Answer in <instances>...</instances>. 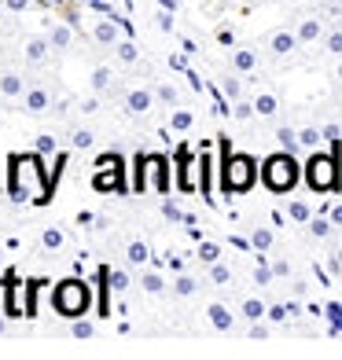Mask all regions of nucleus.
<instances>
[{
  "instance_id": "f257e3e1",
  "label": "nucleus",
  "mask_w": 342,
  "mask_h": 360,
  "mask_svg": "<svg viewBox=\"0 0 342 360\" xmlns=\"http://www.w3.org/2000/svg\"><path fill=\"white\" fill-rule=\"evenodd\" d=\"M298 176H302V166L295 162V155L291 151H276V155H269L265 158V166H262V180H265V188H272V191H291L298 184Z\"/></svg>"
},
{
  "instance_id": "f03ea898",
  "label": "nucleus",
  "mask_w": 342,
  "mask_h": 360,
  "mask_svg": "<svg viewBox=\"0 0 342 360\" xmlns=\"http://www.w3.org/2000/svg\"><path fill=\"white\" fill-rule=\"evenodd\" d=\"M52 302L63 316H85V309L92 305V290L81 283V280H67V283H59L56 294H52Z\"/></svg>"
},
{
  "instance_id": "7ed1b4c3",
  "label": "nucleus",
  "mask_w": 342,
  "mask_h": 360,
  "mask_svg": "<svg viewBox=\"0 0 342 360\" xmlns=\"http://www.w3.org/2000/svg\"><path fill=\"white\" fill-rule=\"evenodd\" d=\"M335 158L331 155H324V151H313V158H309V166H305V180L313 184L317 191H328L335 188Z\"/></svg>"
},
{
  "instance_id": "20e7f679",
  "label": "nucleus",
  "mask_w": 342,
  "mask_h": 360,
  "mask_svg": "<svg viewBox=\"0 0 342 360\" xmlns=\"http://www.w3.org/2000/svg\"><path fill=\"white\" fill-rule=\"evenodd\" d=\"M254 184V162L247 155H232L224 162V188L228 191H247Z\"/></svg>"
},
{
  "instance_id": "39448f33",
  "label": "nucleus",
  "mask_w": 342,
  "mask_h": 360,
  "mask_svg": "<svg viewBox=\"0 0 342 360\" xmlns=\"http://www.w3.org/2000/svg\"><path fill=\"white\" fill-rule=\"evenodd\" d=\"M298 34H295V26H280V30H272V34L265 37V56L269 59H287L291 52H298Z\"/></svg>"
},
{
  "instance_id": "423d86ee",
  "label": "nucleus",
  "mask_w": 342,
  "mask_h": 360,
  "mask_svg": "<svg viewBox=\"0 0 342 360\" xmlns=\"http://www.w3.org/2000/svg\"><path fill=\"white\" fill-rule=\"evenodd\" d=\"M52 41H48V34H34V37H26L23 44V59H26V67H44L48 59H52Z\"/></svg>"
},
{
  "instance_id": "0eeeda50",
  "label": "nucleus",
  "mask_w": 342,
  "mask_h": 360,
  "mask_svg": "<svg viewBox=\"0 0 342 360\" xmlns=\"http://www.w3.org/2000/svg\"><path fill=\"white\" fill-rule=\"evenodd\" d=\"M206 323L214 327V331L228 335V331H236V313H232L224 302H210V305H206Z\"/></svg>"
},
{
  "instance_id": "6e6552de",
  "label": "nucleus",
  "mask_w": 342,
  "mask_h": 360,
  "mask_svg": "<svg viewBox=\"0 0 342 360\" xmlns=\"http://www.w3.org/2000/svg\"><path fill=\"white\" fill-rule=\"evenodd\" d=\"M155 89H144V85H137V89H129L125 92V110L133 114V118H140V114H148L151 107H155Z\"/></svg>"
},
{
  "instance_id": "1a4fd4ad",
  "label": "nucleus",
  "mask_w": 342,
  "mask_h": 360,
  "mask_svg": "<svg viewBox=\"0 0 342 360\" xmlns=\"http://www.w3.org/2000/svg\"><path fill=\"white\" fill-rule=\"evenodd\" d=\"M23 107H26V114L41 118V114L52 110V92H48L44 85H30V89H26V96H23Z\"/></svg>"
},
{
  "instance_id": "9d476101",
  "label": "nucleus",
  "mask_w": 342,
  "mask_h": 360,
  "mask_svg": "<svg viewBox=\"0 0 342 360\" xmlns=\"http://www.w3.org/2000/svg\"><path fill=\"white\" fill-rule=\"evenodd\" d=\"M295 34H298V41H302V44H317V41H324V34H328V26H324L320 15H305V19H298Z\"/></svg>"
},
{
  "instance_id": "9b49d317",
  "label": "nucleus",
  "mask_w": 342,
  "mask_h": 360,
  "mask_svg": "<svg viewBox=\"0 0 342 360\" xmlns=\"http://www.w3.org/2000/svg\"><path fill=\"white\" fill-rule=\"evenodd\" d=\"M26 89H30V85H26L23 74H15V70L0 74V96H4V100H23Z\"/></svg>"
},
{
  "instance_id": "f8f14e48",
  "label": "nucleus",
  "mask_w": 342,
  "mask_h": 360,
  "mask_svg": "<svg viewBox=\"0 0 342 360\" xmlns=\"http://www.w3.org/2000/svg\"><path fill=\"white\" fill-rule=\"evenodd\" d=\"M232 70L236 74H254L258 70V52L254 48H247V44L232 48Z\"/></svg>"
},
{
  "instance_id": "ddd939ff",
  "label": "nucleus",
  "mask_w": 342,
  "mask_h": 360,
  "mask_svg": "<svg viewBox=\"0 0 342 360\" xmlns=\"http://www.w3.org/2000/svg\"><path fill=\"white\" fill-rule=\"evenodd\" d=\"M239 316L247 320V323L269 320V305H265L262 298H254V294H251V298H243V302H239Z\"/></svg>"
},
{
  "instance_id": "4468645a",
  "label": "nucleus",
  "mask_w": 342,
  "mask_h": 360,
  "mask_svg": "<svg viewBox=\"0 0 342 360\" xmlns=\"http://www.w3.org/2000/svg\"><path fill=\"white\" fill-rule=\"evenodd\" d=\"M110 89H114V70H110V67H92V70H89V92L103 96V92H110Z\"/></svg>"
},
{
  "instance_id": "2eb2a0df",
  "label": "nucleus",
  "mask_w": 342,
  "mask_h": 360,
  "mask_svg": "<svg viewBox=\"0 0 342 360\" xmlns=\"http://www.w3.org/2000/svg\"><path fill=\"white\" fill-rule=\"evenodd\" d=\"M254 114L258 118H276V114H280V96L276 92H258L254 96Z\"/></svg>"
},
{
  "instance_id": "dca6fc26",
  "label": "nucleus",
  "mask_w": 342,
  "mask_h": 360,
  "mask_svg": "<svg viewBox=\"0 0 342 360\" xmlns=\"http://www.w3.org/2000/svg\"><path fill=\"white\" fill-rule=\"evenodd\" d=\"M48 41H52L56 52H67V48L74 44V34L67 22H48Z\"/></svg>"
},
{
  "instance_id": "f3484780",
  "label": "nucleus",
  "mask_w": 342,
  "mask_h": 360,
  "mask_svg": "<svg viewBox=\"0 0 342 360\" xmlns=\"http://www.w3.org/2000/svg\"><path fill=\"white\" fill-rule=\"evenodd\" d=\"M41 247L44 250H63V247H67V232H63V228L59 224H48V228H41Z\"/></svg>"
},
{
  "instance_id": "a211bd4d",
  "label": "nucleus",
  "mask_w": 342,
  "mask_h": 360,
  "mask_svg": "<svg viewBox=\"0 0 342 360\" xmlns=\"http://www.w3.org/2000/svg\"><path fill=\"white\" fill-rule=\"evenodd\" d=\"M170 290L177 294V298H195V294H199V280L188 276V272H177V280L170 283Z\"/></svg>"
},
{
  "instance_id": "6ab92c4d",
  "label": "nucleus",
  "mask_w": 342,
  "mask_h": 360,
  "mask_svg": "<svg viewBox=\"0 0 342 360\" xmlns=\"http://www.w3.org/2000/svg\"><path fill=\"white\" fill-rule=\"evenodd\" d=\"M148 257H151V247H148V243H144V239H129V247H125V261H129V265H148Z\"/></svg>"
},
{
  "instance_id": "aec40b11",
  "label": "nucleus",
  "mask_w": 342,
  "mask_h": 360,
  "mask_svg": "<svg viewBox=\"0 0 342 360\" xmlns=\"http://www.w3.org/2000/svg\"><path fill=\"white\" fill-rule=\"evenodd\" d=\"M298 147H305V151H320V147H324V129L302 125L298 129Z\"/></svg>"
},
{
  "instance_id": "412c9836",
  "label": "nucleus",
  "mask_w": 342,
  "mask_h": 360,
  "mask_svg": "<svg viewBox=\"0 0 342 360\" xmlns=\"http://www.w3.org/2000/svg\"><path fill=\"white\" fill-rule=\"evenodd\" d=\"M206 280L214 287H228L232 283V269H228L224 261H214V265H206Z\"/></svg>"
},
{
  "instance_id": "4be33fe9",
  "label": "nucleus",
  "mask_w": 342,
  "mask_h": 360,
  "mask_svg": "<svg viewBox=\"0 0 342 360\" xmlns=\"http://www.w3.org/2000/svg\"><path fill=\"white\" fill-rule=\"evenodd\" d=\"M324 52L328 56H335V59H342V26H328V34H324Z\"/></svg>"
},
{
  "instance_id": "5701e85b",
  "label": "nucleus",
  "mask_w": 342,
  "mask_h": 360,
  "mask_svg": "<svg viewBox=\"0 0 342 360\" xmlns=\"http://www.w3.org/2000/svg\"><path fill=\"white\" fill-rule=\"evenodd\" d=\"M92 34H96V41H100V44H118V41H122V37H118V22H110V19L96 22Z\"/></svg>"
},
{
  "instance_id": "b1692460",
  "label": "nucleus",
  "mask_w": 342,
  "mask_h": 360,
  "mask_svg": "<svg viewBox=\"0 0 342 360\" xmlns=\"http://www.w3.org/2000/svg\"><path fill=\"white\" fill-rule=\"evenodd\" d=\"M191 125H195V114L184 110V107H173V114H170V129H173V133H188Z\"/></svg>"
},
{
  "instance_id": "393cba45",
  "label": "nucleus",
  "mask_w": 342,
  "mask_h": 360,
  "mask_svg": "<svg viewBox=\"0 0 342 360\" xmlns=\"http://www.w3.org/2000/svg\"><path fill=\"white\" fill-rule=\"evenodd\" d=\"M272 243H276L272 228H254V232H251V247H254L258 254H269V250H272Z\"/></svg>"
},
{
  "instance_id": "a878e982",
  "label": "nucleus",
  "mask_w": 342,
  "mask_h": 360,
  "mask_svg": "<svg viewBox=\"0 0 342 360\" xmlns=\"http://www.w3.org/2000/svg\"><path fill=\"white\" fill-rule=\"evenodd\" d=\"M276 143H280V151H291V155H295V151H298V129L280 125V129H276Z\"/></svg>"
},
{
  "instance_id": "bb28decb",
  "label": "nucleus",
  "mask_w": 342,
  "mask_h": 360,
  "mask_svg": "<svg viewBox=\"0 0 342 360\" xmlns=\"http://www.w3.org/2000/svg\"><path fill=\"white\" fill-rule=\"evenodd\" d=\"M287 217L295 224H309L313 221V210H309V202H302V199H291L287 202Z\"/></svg>"
},
{
  "instance_id": "cd10ccee",
  "label": "nucleus",
  "mask_w": 342,
  "mask_h": 360,
  "mask_svg": "<svg viewBox=\"0 0 342 360\" xmlns=\"http://www.w3.org/2000/svg\"><path fill=\"white\" fill-rule=\"evenodd\" d=\"M140 287H144V294H151V298L166 294V280H162L158 272H144V276H140Z\"/></svg>"
},
{
  "instance_id": "c85d7f7f",
  "label": "nucleus",
  "mask_w": 342,
  "mask_h": 360,
  "mask_svg": "<svg viewBox=\"0 0 342 360\" xmlns=\"http://www.w3.org/2000/svg\"><path fill=\"white\" fill-rule=\"evenodd\" d=\"M114 48H118V63H122V67H133V63L140 59V48H137V41H125V37H122Z\"/></svg>"
},
{
  "instance_id": "c756f323",
  "label": "nucleus",
  "mask_w": 342,
  "mask_h": 360,
  "mask_svg": "<svg viewBox=\"0 0 342 360\" xmlns=\"http://www.w3.org/2000/svg\"><path fill=\"white\" fill-rule=\"evenodd\" d=\"M305 228H309V236H313V239H331V232H335L331 217H313Z\"/></svg>"
},
{
  "instance_id": "7c9ffc66",
  "label": "nucleus",
  "mask_w": 342,
  "mask_h": 360,
  "mask_svg": "<svg viewBox=\"0 0 342 360\" xmlns=\"http://www.w3.org/2000/svg\"><path fill=\"white\" fill-rule=\"evenodd\" d=\"M221 92H224L232 103H236V100H243V85H239V74H236V70L221 77Z\"/></svg>"
},
{
  "instance_id": "2f4dec72",
  "label": "nucleus",
  "mask_w": 342,
  "mask_h": 360,
  "mask_svg": "<svg viewBox=\"0 0 342 360\" xmlns=\"http://www.w3.org/2000/svg\"><path fill=\"white\" fill-rule=\"evenodd\" d=\"M34 151H37L41 158H48V155H56V151H59V140H56L52 133H41V136L34 140Z\"/></svg>"
},
{
  "instance_id": "473e14b6",
  "label": "nucleus",
  "mask_w": 342,
  "mask_h": 360,
  "mask_svg": "<svg viewBox=\"0 0 342 360\" xmlns=\"http://www.w3.org/2000/svg\"><path fill=\"white\" fill-rule=\"evenodd\" d=\"M272 280H276V272H272L269 261L262 257V261H258V269H254V283L258 287H272Z\"/></svg>"
},
{
  "instance_id": "72a5a7b5",
  "label": "nucleus",
  "mask_w": 342,
  "mask_h": 360,
  "mask_svg": "<svg viewBox=\"0 0 342 360\" xmlns=\"http://www.w3.org/2000/svg\"><path fill=\"white\" fill-rule=\"evenodd\" d=\"M232 118H236V122L258 118V114H254V100H236V103H232Z\"/></svg>"
},
{
  "instance_id": "f704fd0d",
  "label": "nucleus",
  "mask_w": 342,
  "mask_h": 360,
  "mask_svg": "<svg viewBox=\"0 0 342 360\" xmlns=\"http://www.w3.org/2000/svg\"><path fill=\"white\" fill-rule=\"evenodd\" d=\"M155 96H158V100L166 103L170 110H173V107H181V92H177L173 85H158V89H155Z\"/></svg>"
},
{
  "instance_id": "c9c22d12",
  "label": "nucleus",
  "mask_w": 342,
  "mask_h": 360,
  "mask_svg": "<svg viewBox=\"0 0 342 360\" xmlns=\"http://www.w3.org/2000/svg\"><path fill=\"white\" fill-rule=\"evenodd\" d=\"M70 143L77 147V151H89V147L96 143V133H92V129H74V136H70Z\"/></svg>"
},
{
  "instance_id": "e433bc0d",
  "label": "nucleus",
  "mask_w": 342,
  "mask_h": 360,
  "mask_svg": "<svg viewBox=\"0 0 342 360\" xmlns=\"http://www.w3.org/2000/svg\"><path fill=\"white\" fill-rule=\"evenodd\" d=\"M92 335H96V327H92L89 320H77V316H74V323H70V338L85 342V338H92Z\"/></svg>"
},
{
  "instance_id": "4c0bfd02",
  "label": "nucleus",
  "mask_w": 342,
  "mask_h": 360,
  "mask_svg": "<svg viewBox=\"0 0 342 360\" xmlns=\"http://www.w3.org/2000/svg\"><path fill=\"white\" fill-rule=\"evenodd\" d=\"M199 261H203V265L221 261V247H217V243H199Z\"/></svg>"
},
{
  "instance_id": "58836bf2",
  "label": "nucleus",
  "mask_w": 342,
  "mask_h": 360,
  "mask_svg": "<svg viewBox=\"0 0 342 360\" xmlns=\"http://www.w3.org/2000/svg\"><path fill=\"white\" fill-rule=\"evenodd\" d=\"M110 290H114V294L129 290V272H125V269H114V272H110Z\"/></svg>"
},
{
  "instance_id": "ea45409f",
  "label": "nucleus",
  "mask_w": 342,
  "mask_h": 360,
  "mask_svg": "<svg viewBox=\"0 0 342 360\" xmlns=\"http://www.w3.org/2000/svg\"><path fill=\"white\" fill-rule=\"evenodd\" d=\"M77 110L81 114H96V110H100V96L92 92V96H85V100H77Z\"/></svg>"
},
{
  "instance_id": "a19ab883",
  "label": "nucleus",
  "mask_w": 342,
  "mask_h": 360,
  "mask_svg": "<svg viewBox=\"0 0 342 360\" xmlns=\"http://www.w3.org/2000/svg\"><path fill=\"white\" fill-rule=\"evenodd\" d=\"M291 313H287V305H269V323H287Z\"/></svg>"
},
{
  "instance_id": "79ce46f5",
  "label": "nucleus",
  "mask_w": 342,
  "mask_h": 360,
  "mask_svg": "<svg viewBox=\"0 0 342 360\" xmlns=\"http://www.w3.org/2000/svg\"><path fill=\"white\" fill-rule=\"evenodd\" d=\"M272 272L280 276V280H287V276H291V261H287V257H276V261H272Z\"/></svg>"
},
{
  "instance_id": "37998d69",
  "label": "nucleus",
  "mask_w": 342,
  "mask_h": 360,
  "mask_svg": "<svg viewBox=\"0 0 342 360\" xmlns=\"http://www.w3.org/2000/svg\"><path fill=\"white\" fill-rule=\"evenodd\" d=\"M251 338H269V320H258V323H251V331H247Z\"/></svg>"
},
{
  "instance_id": "c03bdc74",
  "label": "nucleus",
  "mask_w": 342,
  "mask_h": 360,
  "mask_svg": "<svg viewBox=\"0 0 342 360\" xmlns=\"http://www.w3.org/2000/svg\"><path fill=\"white\" fill-rule=\"evenodd\" d=\"M8 11H30V0H4Z\"/></svg>"
},
{
  "instance_id": "a18cd8bd",
  "label": "nucleus",
  "mask_w": 342,
  "mask_h": 360,
  "mask_svg": "<svg viewBox=\"0 0 342 360\" xmlns=\"http://www.w3.org/2000/svg\"><path fill=\"white\" fill-rule=\"evenodd\" d=\"M324 143H338V125H324Z\"/></svg>"
},
{
  "instance_id": "49530a36",
  "label": "nucleus",
  "mask_w": 342,
  "mask_h": 360,
  "mask_svg": "<svg viewBox=\"0 0 342 360\" xmlns=\"http://www.w3.org/2000/svg\"><path fill=\"white\" fill-rule=\"evenodd\" d=\"M328 217H331V224H335V228H342V202L328 210Z\"/></svg>"
},
{
  "instance_id": "de8ad7c7",
  "label": "nucleus",
  "mask_w": 342,
  "mask_h": 360,
  "mask_svg": "<svg viewBox=\"0 0 342 360\" xmlns=\"http://www.w3.org/2000/svg\"><path fill=\"white\" fill-rule=\"evenodd\" d=\"M335 81H338V89H342V59L335 63Z\"/></svg>"
},
{
  "instance_id": "09e8293b",
  "label": "nucleus",
  "mask_w": 342,
  "mask_h": 360,
  "mask_svg": "<svg viewBox=\"0 0 342 360\" xmlns=\"http://www.w3.org/2000/svg\"><path fill=\"white\" fill-rule=\"evenodd\" d=\"M0 269H4V254H0Z\"/></svg>"
}]
</instances>
